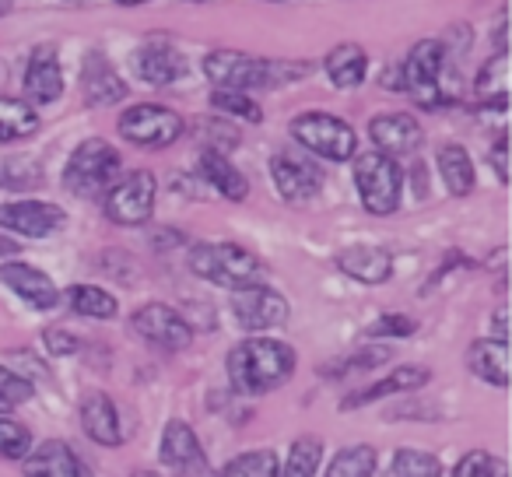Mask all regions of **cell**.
<instances>
[{"label":"cell","instance_id":"obj_1","mask_svg":"<svg viewBox=\"0 0 512 477\" xmlns=\"http://www.w3.org/2000/svg\"><path fill=\"white\" fill-rule=\"evenodd\" d=\"M295 372V351L274 337H249L228 351V379L232 390L256 397V393L278 390Z\"/></svg>","mask_w":512,"mask_h":477},{"label":"cell","instance_id":"obj_2","mask_svg":"<svg viewBox=\"0 0 512 477\" xmlns=\"http://www.w3.org/2000/svg\"><path fill=\"white\" fill-rule=\"evenodd\" d=\"M190 271L197 278L211 281L228 292H246V288L264 285L267 271L264 264L249 250L235 243H200L190 250Z\"/></svg>","mask_w":512,"mask_h":477},{"label":"cell","instance_id":"obj_3","mask_svg":"<svg viewBox=\"0 0 512 477\" xmlns=\"http://www.w3.org/2000/svg\"><path fill=\"white\" fill-rule=\"evenodd\" d=\"M116 176H120V151L102 137H92L78 144V151L71 155L64 169V186L78 197H99L116 183Z\"/></svg>","mask_w":512,"mask_h":477},{"label":"cell","instance_id":"obj_4","mask_svg":"<svg viewBox=\"0 0 512 477\" xmlns=\"http://www.w3.org/2000/svg\"><path fill=\"white\" fill-rule=\"evenodd\" d=\"M355 186L362 193L365 211L393 214L400 207V193H404V172L393 158L369 151L355 162Z\"/></svg>","mask_w":512,"mask_h":477},{"label":"cell","instance_id":"obj_5","mask_svg":"<svg viewBox=\"0 0 512 477\" xmlns=\"http://www.w3.org/2000/svg\"><path fill=\"white\" fill-rule=\"evenodd\" d=\"M442 64H446V50L439 39H421L411 46L407 60L400 64V85L418 106H439L442 102Z\"/></svg>","mask_w":512,"mask_h":477},{"label":"cell","instance_id":"obj_6","mask_svg":"<svg viewBox=\"0 0 512 477\" xmlns=\"http://www.w3.org/2000/svg\"><path fill=\"white\" fill-rule=\"evenodd\" d=\"M292 137L327 162H348L358 148L355 130L344 120H337L334 113H302L292 123Z\"/></svg>","mask_w":512,"mask_h":477},{"label":"cell","instance_id":"obj_7","mask_svg":"<svg viewBox=\"0 0 512 477\" xmlns=\"http://www.w3.org/2000/svg\"><path fill=\"white\" fill-rule=\"evenodd\" d=\"M204 74L218 92H242L271 85V64L260 57H249L242 50H211L204 57Z\"/></svg>","mask_w":512,"mask_h":477},{"label":"cell","instance_id":"obj_8","mask_svg":"<svg viewBox=\"0 0 512 477\" xmlns=\"http://www.w3.org/2000/svg\"><path fill=\"white\" fill-rule=\"evenodd\" d=\"M158 183L148 169H134L123 179H116L106 193V218L116 225H144L155 211Z\"/></svg>","mask_w":512,"mask_h":477},{"label":"cell","instance_id":"obj_9","mask_svg":"<svg viewBox=\"0 0 512 477\" xmlns=\"http://www.w3.org/2000/svg\"><path fill=\"white\" fill-rule=\"evenodd\" d=\"M179 134H183V120L169 106L141 102V106H130L120 116V137L130 144H141V148H165Z\"/></svg>","mask_w":512,"mask_h":477},{"label":"cell","instance_id":"obj_10","mask_svg":"<svg viewBox=\"0 0 512 477\" xmlns=\"http://www.w3.org/2000/svg\"><path fill=\"white\" fill-rule=\"evenodd\" d=\"M130 327L141 341L155 344L162 351H186L193 341V330L176 309L162 306V302H148L130 316Z\"/></svg>","mask_w":512,"mask_h":477},{"label":"cell","instance_id":"obj_11","mask_svg":"<svg viewBox=\"0 0 512 477\" xmlns=\"http://www.w3.org/2000/svg\"><path fill=\"white\" fill-rule=\"evenodd\" d=\"M232 316L242 330L260 334V330L281 327L288 320V302L274 288L256 285L246 288V292H232Z\"/></svg>","mask_w":512,"mask_h":477},{"label":"cell","instance_id":"obj_12","mask_svg":"<svg viewBox=\"0 0 512 477\" xmlns=\"http://www.w3.org/2000/svg\"><path fill=\"white\" fill-rule=\"evenodd\" d=\"M64 221V207L46 204V200H11V204H0V228L29 235V239H46L57 228H64Z\"/></svg>","mask_w":512,"mask_h":477},{"label":"cell","instance_id":"obj_13","mask_svg":"<svg viewBox=\"0 0 512 477\" xmlns=\"http://www.w3.org/2000/svg\"><path fill=\"white\" fill-rule=\"evenodd\" d=\"M271 176H274V186L285 200L292 204H302V200L316 197L323 186V172L316 169L309 158L302 155H292V151H278L271 158Z\"/></svg>","mask_w":512,"mask_h":477},{"label":"cell","instance_id":"obj_14","mask_svg":"<svg viewBox=\"0 0 512 477\" xmlns=\"http://www.w3.org/2000/svg\"><path fill=\"white\" fill-rule=\"evenodd\" d=\"M134 71H137V78L148 81V85L165 88V85H172V81L183 78L186 64H183V57H179V50L169 43V39H151V43L137 46Z\"/></svg>","mask_w":512,"mask_h":477},{"label":"cell","instance_id":"obj_15","mask_svg":"<svg viewBox=\"0 0 512 477\" xmlns=\"http://www.w3.org/2000/svg\"><path fill=\"white\" fill-rule=\"evenodd\" d=\"M369 137L376 141L379 155H411L421 144V123L404 113H386L369 123Z\"/></svg>","mask_w":512,"mask_h":477},{"label":"cell","instance_id":"obj_16","mask_svg":"<svg viewBox=\"0 0 512 477\" xmlns=\"http://www.w3.org/2000/svg\"><path fill=\"white\" fill-rule=\"evenodd\" d=\"M0 281L15 295H22L32 309H53L60 302L57 285H53L43 271H36V267H29V264H18V260L0 267Z\"/></svg>","mask_w":512,"mask_h":477},{"label":"cell","instance_id":"obj_17","mask_svg":"<svg viewBox=\"0 0 512 477\" xmlns=\"http://www.w3.org/2000/svg\"><path fill=\"white\" fill-rule=\"evenodd\" d=\"M162 463L169 470H179V474H190V470L207 467V456L200 449L197 435L186 421H169L162 432V449H158Z\"/></svg>","mask_w":512,"mask_h":477},{"label":"cell","instance_id":"obj_18","mask_svg":"<svg viewBox=\"0 0 512 477\" xmlns=\"http://www.w3.org/2000/svg\"><path fill=\"white\" fill-rule=\"evenodd\" d=\"M25 92L36 102H57L64 95V71L53 46H39L25 67Z\"/></svg>","mask_w":512,"mask_h":477},{"label":"cell","instance_id":"obj_19","mask_svg":"<svg viewBox=\"0 0 512 477\" xmlns=\"http://www.w3.org/2000/svg\"><path fill=\"white\" fill-rule=\"evenodd\" d=\"M81 428L92 442L99 446H120L123 442V428H120V414H116V404L106 397V393H88L81 400Z\"/></svg>","mask_w":512,"mask_h":477},{"label":"cell","instance_id":"obj_20","mask_svg":"<svg viewBox=\"0 0 512 477\" xmlns=\"http://www.w3.org/2000/svg\"><path fill=\"white\" fill-rule=\"evenodd\" d=\"M337 267L362 285H383L393 274V257L379 246H348L337 253Z\"/></svg>","mask_w":512,"mask_h":477},{"label":"cell","instance_id":"obj_21","mask_svg":"<svg viewBox=\"0 0 512 477\" xmlns=\"http://www.w3.org/2000/svg\"><path fill=\"white\" fill-rule=\"evenodd\" d=\"M81 85H85V99L92 102V106H113V102H120L123 95H127L123 78L113 71V64H109L102 53H88L85 57Z\"/></svg>","mask_w":512,"mask_h":477},{"label":"cell","instance_id":"obj_22","mask_svg":"<svg viewBox=\"0 0 512 477\" xmlns=\"http://www.w3.org/2000/svg\"><path fill=\"white\" fill-rule=\"evenodd\" d=\"M25 477H85V467L71 446L50 439L25 456Z\"/></svg>","mask_w":512,"mask_h":477},{"label":"cell","instance_id":"obj_23","mask_svg":"<svg viewBox=\"0 0 512 477\" xmlns=\"http://www.w3.org/2000/svg\"><path fill=\"white\" fill-rule=\"evenodd\" d=\"M197 169H200V176H204L207 183H211L214 190L221 193V197H228V200H246V193H249L246 176H242V172L235 169V165L228 162V158L221 155V151L204 148V151H200V158H197Z\"/></svg>","mask_w":512,"mask_h":477},{"label":"cell","instance_id":"obj_24","mask_svg":"<svg viewBox=\"0 0 512 477\" xmlns=\"http://www.w3.org/2000/svg\"><path fill=\"white\" fill-rule=\"evenodd\" d=\"M467 365L470 372H474L477 379H484V383L491 386H509V348H505V341H474L467 351Z\"/></svg>","mask_w":512,"mask_h":477},{"label":"cell","instance_id":"obj_25","mask_svg":"<svg viewBox=\"0 0 512 477\" xmlns=\"http://www.w3.org/2000/svg\"><path fill=\"white\" fill-rule=\"evenodd\" d=\"M428 383V369H418V365H407V369H397L393 376L379 379L372 386H362V390L348 393L341 400V411H355V407L369 404V400H379V397H390V393H404V390H414V386H425Z\"/></svg>","mask_w":512,"mask_h":477},{"label":"cell","instance_id":"obj_26","mask_svg":"<svg viewBox=\"0 0 512 477\" xmlns=\"http://www.w3.org/2000/svg\"><path fill=\"white\" fill-rule=\"evenodd\" d=\"M323 67H327V78L337 88H358L365 81V74H369V57H365V50L358 43H341L327 53Z\"/></svg>","mask_w":512,"mask_h":477},{"label":"cell","instance_id":"obj_27","mask_svg":"<svg viewBox=\"0 0 512 477\" xmlns=\"http://www.w3.org/2000/svg\"><path fill=\"white\" fill-rule=\"evenodd\" d=\"M439 172L453 197H467L474 190V162H470L467 148H460V144H446L439 151Z\"/></svg>","mask_w":512,"mask_h":477},{"label":"cell","instance_id":"obj_28","mask_svg":"<svg viewBox=\"0 0 512 477\" xmlns=\"http://www.w3.org/2000/svg\"><path fill=\"white\" fill-rule=\"evenodd\" d=\"M39 130V116L29 102L22 99H0V144L25 141Z\"/></svg>","mask_w":512,"mask_h":477},{"label":"cell","instance_id":"obj_29","mask_svg":"<svg viewBox=\"0 0 512 477\" xmlns=\"http://www.w3.org/2000/svg\"><path fill=\"white\" fill-rule=\"evenodd\" d=\"M218 477H281V463L271 449H253V453H242L235 460H228L218 470Z\"/></svg>","mask_w":512,"mask_h":477},{"label":"cell","instance_id":"obj_30","mask_svg":"<svg viewBox=\"0 0 512 477\" xmlns=\"http://www.w3.org/2000/svg\"><path fill=\"white\" fill-rule=\"evenodd\" d=\"M477 95L484 102H495L498 109H505V102H509V57L505 53L488 60L484 71L477 74Z\"/></svg>","mask_w":512,"mask_h":477},{"label":"cell","instance_id":"obj_31","mask_svg":"<svg viewBox=\"0 0 512 477\" xmlns=\"http://www.w3.org/2000/svg\"><path fill=\"white\" fill-rule=\"evenodd\" d=\"M67 306L78 316H92V320H109V316H116V299L95 285H74L71 292H67Z\"/></svg>","mask_w":512,"mask_h":477},{"label":"cell","instance_id":"obj_32","mask_svg":"<svg viewBox=\"0 0 512 477\" xmlns=\"http://www.w3.org/2000/svg\"><path fill=\"white\" fill-rule=\"evenodd\" d=\"M320 460H323V442L313 439V435H302V439H295V446L288 449L281 477H316Z\"/></svg>","mask_w":512,"mask_h":477},{"label":"cell","instance_id":"obj_33","mask_svg":"<svg viewBox=\"0 0 512 477\" xmlns=\"http://www.w3.org/2000/svg\"><path fill=\"white\" fill-rule=\"evenodd\" d=\"M376 470V449L372 446H351L334 456L327 477H372Z\"/></svg>","mask_w":512,"mask_h":477},{"label":"cell","instance_id":"obj_34","mask_svg":"<svg viewBox=\"0 0 512 477\" xmlns=\"http://www.w3.org/2000/svg\"><path fill=\"white\" fill-rule=\"evenodd\" d=\"M390 477H442V463L421 449H400L390 463Z\"/></svg>","mask_w":512,"mask_h":477},{"label":"cell","instance_id":"obj_35","mask_svg":"<svg viewBox=\"0 0 512 477\" xmlns=\"http://www.w3.org/2000/svg\"><path fill=\"white\" fill-rule=\"evenodd\" d=\"M43 179L39 172V162L29 155H11L0 162V186H8V190H29Z\"/></svg>","mask_w":512,"mask_h":477},{"label":"cell","instance_id":"obj_36","mask_svg":"<svg viewBox=\"0 0 512 477\" xmlns=\"http://www.w3.org/2000/svg\"><path fill=\"white\" fill-rule=\"evenodd\" d=\"M32 432L15 418L0 414V460H25L32 453Z\"/></svg>","mask_w":512,"mask_h":477},{"label":"cell","instance_id":"obj_37","mask_svg":"<svg viewBox=\"0 0 512 477\" xmlns=\"http://www.w3.org/2000/svg\"><path fill=\"white\" fill-rule=\"evenodd\" d=\"M453 477H505V463L498 456L484 453V449H470L460 463H456Z\"/></svg>","mask_w":512,"mask_h":477},{"label":"cell","instance_id":"obj_38","mask_svg":"<svg viewBox=\"0 0 512 477\" xmlns=\"http://www.w3.org/2000/svg\"><path fill=\"white\" fill-rule=\"evenodd\" d=\"M211 102H214V109H221V113L242 116V120H249V123L264 120V109L256 106V102L249 99V95H242V92H214Z\"/></svg>","mask_w":512,"mask_h":477},{"label":"cell","instance_id":"obj_39","mask_svg":"<svg viewBox=\"0 0 512 477\" xmlns=\"http://www.w3.org/2000/svg\"><path fill=\"white\" fill-rule=\"evenodd\" d=\"M36 397V386H32V379L18 376L15 369H8V365H0V400L8 407L15 404H25V400Z\"/></svg>","mask_w":512,"mask_h":477},{"label":"cell","instance_id":"obj_40","mask_svg":"<svg viewBox=\"0 0 512 477\" xmlns=\"http://www.w3.org/2000/svg\"><path fill=\"white\" fill-rule=\"evenodd\" d=\"M386 358H390V348L358 351V355L344 358L341 365H330V369H323V372H327V376H348V372H355V369H376V365H383Z\"/></svg>","mask_w":512,"mask_h":477},{"label":"cell","instance_id":"obj_41","mask_svg":"<svg viewBox=\"0 0 512 477\" xmlns=\"http://www.w3.org/2000/svg\"><path fill=\"white\" fill-rule=\"evenodd\" d=\"M414 330H418V323L411 320V316H383V320H376L369 327V337H411Z\"/></svg>","mask_w":512,"mask_h":477},{"label":"cell","instance_id":"obj_42","mask_svg":"<svg viewBox=\"0 0 512 477\" xmlns=\"http://www.w3.org/2000/svg\"><path fill=\"white\" fill-rule=\"evenodd\" d=\"M46 348H50L53 355H74V351H78V341H74L67 330L50 327V330H46Z\"/></svg>","mask_w":512,"mask_h":477},{"label":"cell","instance_id":"obj_43","mask_svg":"<svg viewBox=\"0 0 512 477\" xmlns=\"http://www.w3.org/2000/svg\"><path fill=\"white\" fill-rule=\"evenodd\" d=\"M505 148H509V141H505V134H498V141L491 144V165H495L498 179H509V165H505Z\"/></svg>","mask_w":512,"mask_h":477},{"label":"cell","instance_id":"obj_44","mask_svg":"<svg viewBox=\"0 0 512 477\" xmlns=\"http://www.w3.org/2000/svg\"><path fill=\"white\" fill-rule=\"evenodd\" d=\"M15 253H18V243H15V239H8V235H0V260H4V257H15Z\"/></svg>","mask_w":512,"mask_h":477},{"label":"cell","instance_id":"obj_45","mask_svg":"<svg viewBox=\"0 0 512 477\" xmlns=\"http://www.w3.org/2000/svg\"><path fill=\"white\" fill-rule=\"evenodd\" d=\"M495 341H505V309L495 313Z\"/></svg>","mask_w":512,"mask_h":477},{"label":"cell","instance_id":"obj_46","mask_svg":"<svg viewBox=\"0 0 512 477\" xmlns=\"http://www.w3.org/2000/svg\"><path fill=\"white\" fill-rule=\"evenodd\" d=\"M116 4H123V8H137V4H144V0H116Z\"/></svg>","mask_w":512,"mask_h":477},{"label":"cell","instance_id":"obj_47","mask_svg":"<svg viewBox=\"0 0 512 477\" xmlns=\"http://www.w3.org/2000/svg\"><path fill=\"white\" fill-rule=\"evenodd\" d=\"M8 8H11V0H0V15H8Z\"/></svg>","mask_w":512,"mask_h":477},{"label":"cell","instance_id":"obj_48","mask_svg":"<svg viewBox=\"0 0 512 477\" xmlns=\"http://www.w3.org/2000/svg\"><path fill=\"white\" fill-rule=\"evenodd\" d=\"M4 411H8V404H4V400H0V414H4Z\"/></svg>","mask_w":512,"mask_h":477}]
</instances>
